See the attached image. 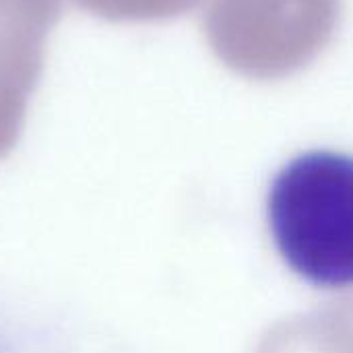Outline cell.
I'll use <instances>...</instances> for the list:
<instances>
[{
  "label": "cell",
  "mask_w": 353,
  "mask_h": 353,
  "mask_svg": "<svg viewBox=\"0 0 353 353\" xmlns=\"http://www.w3.org/2000/svg\"><path fill=\"white\" fill-rule=\"evenodd\" d=\"M27 101L29 97L0 89V159H4L21 139L27 116Z\"/></svg>",
  "instance_id": "6"
},
{
  "label": "cell",
  "mask_w": 353,
  "mask_h": 353,
  "mask_svg": "<svg viewBox=\"0 0 353 353\" xmlns=\"http://www.w3.org/2000/svg\"><path fill=\"white\" fill-rule=\"evenodd\" d=\"M60 14L62 0H0V89L25 97L35 91Z\"/></svg>",
  "instance_id": "3"
},
{
  "label": "cell",
  "mask_w": 353,
  "mask_h": 353,
  "mask_svg": "<svg viewBox=\"0 0 353 353\" xmlns=\"http://www.w3.org/2000/svg\"><path fill=\"white\" fill-rule=\"evenodd\" d=\"M267 221L285 265L304 281L353 285V155L308 151L275 176Z\"/></svg>",
  "instance_id": "1"
},
{
  "label": "cell",
  "mask_w": 353,
  "mask_h": 353,
  "mask_svg": "<svg viewBox=\"0 0 353 353\" xmlns=\"http://www.w3.org/2000/svg\"><path fill=\"white\" fill-rule=\"evenodd\" d=\"M256 353H353V296L275 325Z\"/></svg>",
  "instance_id": "4"
},
{
  "label": "cell",
  "mask_w": 353,
  "mask_h": 353,
  "mask_svg": "<svg viewBox=\"0 0 353 353\" xmlns=\"http://www.w3.org/2000/svg\"><path fill=\"white\" fill-rule=\"evenodd\" d=\"M87 12L112 23L168 21L190 10L199 0H74Z\"/></svg>",
  "instance_id": "5"
},
{
  "label": "cell",
  "mask_w": 353,
  "mask_h": 353,
  "mask_svg": "<svg viewBox=\"0 0 353 353\" xmlns=\"http://www.w3.org/2000/svg\"><path fill=\"white\" fill-rule=\"evenodd\" d=\"M341 0H211L205 35L234 72L269 81L310 64L331 41Z\"/></svg>",
  "instance_id": "2"
}]
</instances>
